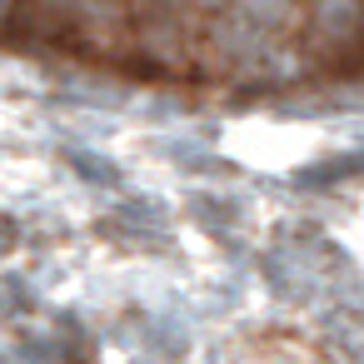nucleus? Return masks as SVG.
I'll return each instance as SVG.
<instances>
[{"mask_svg":"<svg viewBox=\"0 0 364 364\" xmlns=\"http://www.w3.org/2000/svg\"><path fill=\"white\" fill-rule=\"evenodd\" d=\"M269 46V31H259L255 21H245L240 11H220L215 26H210V50L240 70H250L259 60V50Z\"/></svg>","mask_w":364,"mask_h":364,"instance_id":"1","label":"nucleus"},{"mask_svg":"<svg viewBox=\"0 0 364 364\" xmlns=\"http://www.w3.org/2000/svg\"><path fill=\"white\" fill-rule=\"evenodd\" d=\"M364 26V0H314V31L324 41H349Z\"/></svg>","mask_w":364,"mask_h":364,"instance_id":"2","label":"nucleus"},{"mask_svg":"<svg viewBox=\"0 0 364 364\" xmlns=\"http://www.w3.org/2000/svg\"><path fill=\"white\" fill-rule=\"evenodd\" d=\"M230 11H240L245 21H255L259 31H284L299 21L294 0H230Z\"/></svg>","mask_w":364,"mask_h":364,"instance_id":"3","label":"nucleus"},{"mask_svg":"<svg viewBox=\"0 0 364 364\" xmlns=\"http://www.w3.org/2000/svg\"><path fill=\"white\" fill-rule=\"evenodd\" d=\"M180 6H190V11H210V16H220V11H230V0H180Z\"/></svg>","mask_w":364,"mask_h":364,"instance_id":"4","label":"nucleus"},{"mask_svg":"<svg viewBox=\"0 0 364 364\" xmlns=\"http://www.w3.org/2000/svg\"><path fill=\"white\" fill-rule=\"evenodd\" d=\"M36 6H46V11H75L80 0H36Z\"/></svg>","mask_w":364,"mask_h":364,"instance_id":"5","label":"nucleus"},{"mask_svg":"<svg viewBox=\"0 0 364 364\" xmlns=\"http://www.w3.org/2000/svg\"><path fill=\"white\" fill-rule=\"evenodd\" d=\"M11 16H16V0H0V31L11 26Z\"/></svg>","mask_w":364,"mask_h":364,"instance_id":"6","label":"nucleus"},{"mask_svg":"<svg viewBox=\"0 0 364 364\" xmlns=\"http://www.w3.org/2000/svg\"><path fill=\"white\" fill-rule=\"evenodd\" d=\"M150 6H165V11H175V6H180V0H150Z\"/></svg>","mask_w":364,"mask_h":364,"instance_id":"7","label":"nucleus"}]
</instances>
